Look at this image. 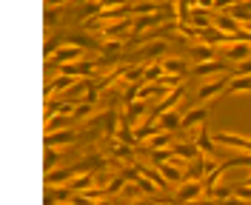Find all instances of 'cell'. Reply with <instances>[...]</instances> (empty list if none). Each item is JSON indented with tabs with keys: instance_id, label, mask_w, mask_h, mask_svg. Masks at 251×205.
<instances>
[{
	"instance_id": "obj_24",
	"label": "cell",
	"mask_w": 251,
	"mask_h": 205,
	"mask_svg": "<svg viewBox=\"0 0 251 205\" xmlns=\"http://www.w3.org/2000/svg\"><path fill=\"white\" fill-rule=\"evenodd\" d=\"M63 43H66V40H63V34H51V37H49V43L43 46V54H46L49 60H51V57L57 54V48H60Z\"/></svg>"
},
{
	"instance_id": "obj_31",
	"label": "cell",
	"mask_w": 251,
	"mask_h": 205,
	"mask_svg": "<svg viewBox=\"0 0 251 205\" xmlns=\"http://www.w3.org/2000/svg\"><path fill=\"white\" fill-rule=\"evenodd\" d=\"M92 111H94V103H80L77 111H75V120H86Z\"/></svg>"
},
{
	"instance_id": "obj_33",
	"label": "cell",
	"mask_w": 251,
	"mask_h": 205,
	"mask_svg": "<svg viewBox=\"0 0 251 205\" xmlns=\"http://www.w3.org/2000/svg\"><path fill=\"white\" fill-rule=\"evenodd\" d=\"M100 3V9L106 12V9H120V6H128V0H97Z\"/></svg>"
},
{
	"instance_id": "obj_39",
	"label": "cell",
	"mask_w": 251,
	"mask_h": 205,
	"mask_svg": "<svg viewBox=\"0 0 251 205\" xmlns=\"http://www.w3.org/2000/svg\"><path fill=\"white\" fill-rule=\"evenodd\" d=\"M63 3H69V0H46V9H60Z\"/></svg>"
},
{
	"instance_id": "obj_19",
	"label": "cell",
	"mask_w": 251,
	"mask_h": 205,
	"mask_svg": "<svg viewBox=\"0 0 251 205\" xmlns=\"http://www.w3.org/2000/svg\"><path fill=\"white\" fill-rule=\"evenodd\" d=\"M149 111V100H134V103H126V114L131 117V123H137V117H143Z\"/></svg>"
},
{
	"instance_id": "obj_26",
	"label": "cell",
	"mask_w": 251,
	"mask_h": 205,
	"mask_svg": "<svg viewBox=\"0 0 251 205\" xmlns=\"http://www.w3.org/2000/svg\"><path fill=\"white\" fill-rule=\"evenodd\" d=\"M57 162H60V151L57 148H46V157H43V171H54L57 168Z\"/></svg>"
},
{
	"instance_id": "obj_8",
	"label": "cell",
	"mask_w": 251,
	"mask_h": 205,
	"mask_svg": "<svg viewBox=\"0 0 251 205\" xmlns=\"http://www.w3.org/2000/svg\"><path fill=\"white\" fill-rule=\"evenodd\" d=\"M75 191L69 185H46V205H57V203H72Z\"/></svg>"
},
{
	"instance_id": "obj_2",
	"label": "cell",
	"mask_w": 251,
	"mask_h": 205,
	"mask_svg": "<svg viewBox=\"0 0 251 205\" xmlns=\"http://www.w3.org/2000/svg\"><path fill=\"white\" fill-rule=\"evenodd\" d=\"M231 71V63L228 60H203V63L191 66V74L194 77H214V74H228Z\"/></svg>"
},
{
	"instance_id": "obj_30",
	"label": "cell",
	"mask_w": 251,
	"mask_h": 205,
	"mask_svg": "<svg viewBox=\"0 0 251 205\" xmlns=\"http://www.w3.org/2000/svg\"><path fill=\"white\" fill-rule=\"evenodd\" d=\"M223 174H226V171H223L220 165H217V168H214V171H211V174H208V177H205V180H203L205 191H208V188H214V185H217V182H220V177H223Z\"/></svg>"
},
{
	"instance_id": "obj_27",
	"label": "cell",
	"mask_w": 251,
	"mask_h": 205,
	"mask_svg": "<svg viewBox=\"0 0 251 205\" xmlns=\"http://www.w3.org/2000/svg\"><path fill=\"white\" fill-rule=\"evenodd\" d=\"M157 83H160V86L169 91V89H180V86H183V77H180V74H163Z\"/></svg>"
},
{
	"instance_id": "obj_21",
	"label": "cell",
	"mask_w": 251,
	"mask_h": 205,
	"mask_svg": "<svg viewBox=\"0 0 251 205\" xmlns=\"http://www.w3.org/2000/svg\"><path fill=\"white\" fill-rule=\"evenodd\" d=\"M228 91H231V94H240V91H251V74H243V77H231V83H228Z\"/></svg>"
},
{
	"instance_id": "obj_22",
	"label": "cell",
	"mask_w": 251,
	"mask_h": 205,
	"mask_svg": "<svg viewBox=\"0 0 251 205\" xmlns=\"http://www.w3.org/2000/svg\"><path fill=\"white\" fill-rule=\"evenodd\" d=\"M163 74H166V68H163V63L157 60V63H149V66H146V74H143V80H146V83H157Z\"/></svg>"
},
{
	"instance_id": "obj_10",
	"label": "cell",
	"mask_w": 251,
	"mask_h": 205,
	"mask_svg": "<svg viewBox=\"0 0 251 205\" xmlns=\"http://www.w3.org/2000/svg\"><path fill=\"white\" fill-rule=\"evenodd\" d=\"M157 126H160V131H177V128H183V114L180 111H166V114L157 117Z\"/></svg>"
},
{
	"instance_id": "obj_4",
	"label": "cell",
	"mask_w": 251,
	"mask_h": 205,
	"mask_svg": "<svg viewBox=\"0 0 251 205\" xmlns=\"http://www.w3.org/2000/svg\"><path fill=\"white\" fill-rule=\"evenodd\" d=\"M77 60H83V48L80 46H69V43H63L60 48H57V54L49 60V66H66V63H77Z\"/></svg>"
},
{
	"instance_id": "obj_15",
	"label": "cell",
	"mask_w": 251,
	"mask_h": 205,
	"mask_svg": "<svg viewBox=\"0 0 251 205\" xmlns=\"http://www.w3.org/2000/svg\"><path fill=\"white\" fill-rule=\"evenodd\" d=\"M228 15L234 20H240V23H251V0H240L237 6L228 9Z\"/></svg>"
},
{
	"instance_id": "obj_11",
	"label": "cell",
	"mask_w": 251,
	"mask_h": 205,
	"mask_svg": "<svg viewBox=\"0 0 251 205\" xmlns=\"http://www.w3.org/2000/svg\"><path fill=\"white\" fill-rule=\"evenodd\" d=\"M208 120V109H191L188 114H183V131H191L197 126H205Z\"/></svg>"
},
{
	"instance_id": "obj_18",
	"label": "cell",
	"mask_w": 251,
	"mask_h": 205,
	"mask_svg": "<svg viewBox=\"0 0 251 205\" xmlns=\"http://www.w3.org/2000/svg\"><path fill=\"white\" fill-rule=\"evenodd\" d=\"M163 68H166V74H180V77H183L188 71V63L180 60V57H166V60H163Z\"/></svg>"
},
{
	"instance_id": "obj_17",
	"label": "cell",
	"mask_w": 251,
	"mask_h": 205,
	"mask_svg": "<svg viewBox=\"0 0 251 205\" xmlns=\"http://www.w3.org/2000/svg\"><path fill=\"white\" fill-rule=\"evenodd\" d=\"M75 117H69V114H54V117H49L46 120V134H54V131H63V128H69Z\"/></svg>"
},
{
	"instance_id": "obj_6",
	"label": "cell",
	"mask_w": 251,
	"mask_h": 205,
	"mask_svg": "<svg viewBox=\"0 0 251 205\" xmlns=\"http://www.w3.org/2000/svg\"><path fill=\"white\" fill-rule=\"evenodd\" d=\"M251 57V43H226L223 48V60L228 63H243Z\"/></svg>"
},
{
	"instance_id": "obj_35",
	"label": "cell",
	"mask_w": 251,
	"mask_h": 205,
	"mask_svg": "<svg viewBox=\"0 0 251 205\" xmlns=\"http://www.w3.org/2000/svg\"><path fill=\"white\" fill-rule=\"evenodd\" d=\"M72 203H75V205H94L92 200L86 197V194H77V191H75V197H72Z\"/></svg>"
},
{
	"instance_id": "obj_23",
	"label": "cell",
	"mask_w": 251,
	"mask_h": 205,
	"mask_svg": "<svg viewBox=\"0 0 251 205\" xmlns=\"http://www.w3.org/2000/svg\"><path fill=\"white\" fill-rule=\"evenodd\" d=\"M120 48H123V40H103L100 43V54L103 57H117Z\"/></svg>"
},
{
	"instance_id": "obj_1",
	"label": "cell",
	"mask_w": 251,
	"mask_h": 205,
	"mask_svg": "<svg viewBox=\"0 0 251 205\" xmlns=\"http://www.w3.org/2000/svg\"><path fill=\"white\" fill-rule=\"evenodd\" d=\"M203 194H205L203 180H186V182H180V188H177V194H174L172 200L177 205H191V203H197Z\"/></svg>"
},
{
	"instance_id": "obj_42",
	"label": "cell",
	"mask_w": 251,
	"mask_h": 205,
	"mask_svg": "<svg viewBox=\"0 0 251 205\" xmlns=\"http://www.w3.org/2000/svg\"><path fill=\"white\" fill-rule=\"evenodd\" d=\"M246 185H251V177H249V180H246Z\"/></svg>"
},
{
	"instance_id": "obj_9",
	"label": "cell",
	"mask_w": 251,
	"mask_h": 205,
	"mask_svg": "<svg viewBox=\"0 0 251 205\" xmlns=\"http://www.w3.org/2000/svg\"><path fill=\"white\" fill-rule=\"evenodd\" d=\"M166 51H169V43H166V40H151V43H149V46H143L140 54H134V57L149 63V60H154V57H163Z\"/></svg>"
},
{
	"instance_id": "obj_20",
	"label": "cell",
	"mask_w": 251,
	"mask_h": 205,
	"mask_svg": "<svg viewBox=\"0 0 251 205\" xmlns=\"http://www.w3.org/2000/svg\"><path fill=\"white\" fill-rule=\"evenodd\" d=\"M174 137H172V131H160L157 137H151V140L146 142V148H151V151H160V148H166V145H172Z\"/></svg>"
},
{
	"instance_id": "obj_7",
	"label": "cell",
	"mask_w": 251,
	"mask_h": 205,
	"mask_svg": "<svg viewBox=\"0 0 251 205\" xmlns=\"http://www.w3.org/2000/svg\"><path fill=\"white\" fill-rule=\"evenodd\" d=\"M226 89H228V80H226V77H220V80H208L203 89L197 91V97H194V100H197V103H205V100H211V97L223 94Z\"/></svg>"
},
{
	"instance_id": "obj_32",
	"label": "cell",
	"mask_w": 251,
	"mask_h": 205,
	"mask_svg": "<svg viewBox=\"0 0 251 205\" xmlns=\"http://www.w3.org/2000/svg\"><path fill=\"white\" fill-rule=\"evenodd\" d=\"M243 74H251V57L243 60V63H237L234 71H231V77H243Z\"/></svg>"
},
{
	"instance_id": "obj_37",
	"label": "cell",
	"mask_w": 251,
	"mask_h": 205,
	"mask_svg": "<svg viewBox=\"0 0 251 205\" xmlns=\"http://www.w3.org/2000/svg\"><path fill=\"white\" fill-rule=\"evenodd\" d=\"M234 194H237V197H243V200H251V185H246V182H243Z\"/></svg>"
},
{
	"instance_id": "obj_40",
	"label": "cell",
	"mask_w": 251,
	"mask_h": 205,
	"mask_svg": "<svg viewBox=\"0 0 251 205\" xmlns=\"http://www.w3.org/2000/svg\"><path fill=\"white\" fill-rule=\"evenodd\" d=\"M151 203H154V205H177L174 200H151Z\"/></svg>"
},
{
	"instance_id": "obj_34",
	"label": "cell",
	"mask_w": 251,
	"mask_h": 205,
	"mask_svg": "<svg viewBox=\"0 0 251 205\" xmlns=\"http://www.w3.org/2000/svg\"><path fill=\"white\" fill-rule=\"evenodd\" d=\"M220 205H251V203H249V200H243V197H237V194H231L228 200H223Z\"/></svg>"
},
{
	"instance_id": "obj_28",
	"label": "cell",
	"mask_w": 251,
	"mask_h": 205,
	"mask_svg": "<svg viewBox=\"0 0 251 205\" xmlns=\"http://www.w3.org/2000/svg\"><path fill=\"white\" fill-rule=\"evenodd\" d=\"M60 9H46V15H43V23H46V29H54L57 23H60Z\"/></svg>"
},
{
	"instance_id": "obj_38",
	"label": "cell",
	"mask_w": 251,
	"mask_h": 205,
	"mask_svg": "<svg viewBox=\"0 0 251 205\" xmlns=\"http://www.w3.org/2000/svg\"><path fill=\"white\" fill-rule=\"evenodd\" d=\"M197 9H205V12H217V9H214V0H197Z\"/></svg>"
},
{
	"instance_id": "obj_13",
	"label": "cell",
	"mask_w": 251,
	"mask_h": 205,
	"mask_svg": "<svg viewBox=\"0 0 251 205\" xmlns=\"http://www.w3.org/2000/svg\"><path fill=\"white\" fill-rule=\"evenodd\" d=\"M169 6H163V3H154V0H137L134 3V17L140 15H157V12H166Z\"/></svg>"
},
{
	"instance_id": "obj_3",
	"label": "cell",
	"mask_w": 251,
	"mask_h": 205,
	"mask_svg": "<svg viewBox=\"0 0 251 205\" xmlns=\"http://www.w3.org/2000/svg\"><path fill=\"white\" fill-rule=\"evenodd\" d=\"M80 80L77 77H66V74H57V77H51L46 83V91H43V97H46V103L49 100H54L57 94H63V91H69L72 86H77Z\"/></svg>"
},
{
	"instance_id": "obj_41",
	"label": "cell",
	"mask_w": 251,
	"mask_h": 205,
	"mask_svg": "<svg viewBox=\"0 0 251 205\" xmlns=\"http://www.w3.org/2000/svg\"><path fill=\"white\" fill-rule=\"evenodd\" d=\"M131 205H154V203H149V200H134Z\"/></svg>"
},
{
	"instance_id": "obj_29",
	"label": "cell",
	"mask_w": 251,
	"mask_h": 205,
	"mask_svg": "<svg viewBox=\"0 0 251 205\" xmlns=\"http://www.w3.org/2000/svg\"><path fill=\"white\" fill-rule=\"evenodd\" d=\"M123 197H128V200H140V194H143V188L137 185V182H126L123 185V191H120Z\"/></svg>"
},
{
	"instance_id": "obj_16",
	"label": "cell",
	"mask_w": 251,
	"mask_h": 205,
	"mask_svg": "<svg viewBox=\"0 0 251 205\" xmlns=\"http://www.w3.org/2000/svg\"><path fill=\"white\" fill-rule=\"evenodd\" d=\"M157 134H160V126H157V123H149V120H146L143 126L134 128V137H137V142H149L151 137H157Z\"/></svg>"
},
{
	"instance_id": "obj_25",
	"label": "cell",
	"mask_w": 251,
	"mask_h": 205,
	"mask_svg": "<svg viewBox=\"0 0 251 205\" xmlns=\"http://www.w3.org/2000/svg\"><path fill=\"white\" fill-rule=\"evenodd\" d=\"M231 194H234V191L228 188V185H214V188H208L205 191V197H211V200H217V203H223V200H228V197H231Z\"/></svg>"
},
{
	"instance_id": "obj_36",
	"label": "cell",
	"mask_w": 251,
	"mask_h": 205,
	"mask_svg": "<svg viewBox=\"0 0 251 205\" xmlns=\"http://www.w3.org/2000/svg\"><path fill=\"white\" fill-rule=\"evenodd\" d=\"M237 3H240V0H214V9H231V6H237Z\"/></svg>"
},
{
	"instance_id": "obj_5",
	"label": "cell",
	"mask_w": 251,
	"mask_h": 205,
	"mask_svg": "<svg viewBox=\"0 0 251 205\" xmlns=\"http://www.w3.org/2000/svg\"><path fill=\"white\" fill-rule=\"evenodd\" d=\"M77 140H80L77 131H72V128H63V131L46 134V137H43V145H46V148H60V145H72V142H77Z\"/></svg>"
},
{
	"instance_id": "obj_14",
	"label": "cell",
	"mask_w": 251,
	"mask_h": 205,
	"mask_svg": "<svg viewBox=\"0 0 251 205\" xmlns=\"http://www.w3.org/2000/svg\"><path fill=\"white\" fill-rule=\"evenodd\" d=\"M188 51H191L200 63H203V60H217V51H214V46H208V43H191Z\"/></svg>"
},
{
	"instance_id": "obj_12",
	"label": "cell",
	"mask_w": 251,
	"mask_h": 205,
	"mask_svg": "<svg viewBox=\"0 0 251 205\" xmlns=\"http://www.w3.org/2000/svg\"><path fill=\"white\" fill-rule=\"evenodd\" d=\"M140 171H143V177H149V180H151L160 191H169V185H172V182L160 174V168H157V165H143V162H140Z\"/></svg>"
}]
</instances>
